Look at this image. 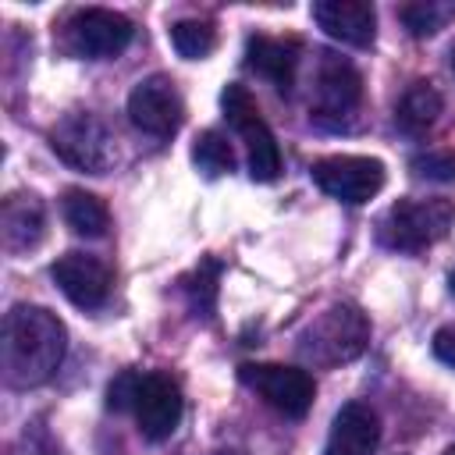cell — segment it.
Wrapping results in <instances>:
<instances>
[{"label":"cell","mask_w":455,"mask_h":455,"mask_svg":"<svg viewBox=\"0 0 455 455\" xmlns=\"http://www.w3.org/2000/svg\"><path fill=\"white\" fill-rule=\"evenodd\" d=\"M68 348L64 323L43 306H11L0 334V370L7 387L46 384Z\"/></svg>","instance_id":"cell-1"},{"label":"cell","mask_w":455,"mask_h":455,"mask_svg":"<svg viewBox=\"0 0 455 455\" xmlns=\"http://www.w3.org/2000/svg\"><path fill=\"white\" fill-rule=\"evenodd\" d=\"M455 206L448 199H398L377 220V238L395 252H419L448 235Z\"/></svg>","instance_id":"cell-2"},{"label":"cell","mask_w":455,"mask_h":455,"mask_svg":"<svg viewBox=\"0 0 455 455\" xmlns=\"http://www.w3.org/2000/svg\"><path fill=\"white\" fill-rule=\"evenodd\" d=\"M366 341L370 320L355 306H331L299 334V355L313 366H338L355 359Z\"/></svg>","instance_id":"cell-3"},{"label":"cell","mask_w":455,"mask_h":455,"mask_svg":"<svg viewBox=\"0 0 455 455\" xmlns=\"http://www.w3.org/2000/svg\"><path fill=\"white\" fill-rule=\"evenodd\" d=\"M220 107L228 124L245 139V153H249V174L252 181H274L281 174V149L274 132L267 128V121L259 117V107L252 100V92L238 82H231L220 92Z\"/></svg>","instance_id":"cell-4"},{"label":"cell","mask_w":455,"mask_h":455,"mask_svg":"<svg viewBox=\"0 0 455 455\" xmlns=\"http://www.w3.org/2000/svg\"><path fill=\"white\" fill-rule=\"evenodd\" d=\"M50 146L68 167L85 171V174H103L114 164V135L96 114L78 110V114L60 117L50 132Z\"/></svg>","instance_id":"cell-5"},{"label":"cell","mask_w":455,"mask_h":455,"mask_svg":"<svg viewBox=\"0 0 455 455\" xmlns=\"http://www.w3.org/2000/svg\"><path fill=\"white\" fill-rule=\"evenodd\" d=\"M238 380L252 387L270 409H277L288 419H302L316 398V384L306 370L284 366V363H245L238 366Z\"/></svg>","instance_id":"cell-6"},{"label":"cell","mask_w":455,"mask_h":455,"mask_svg":"<svg viewBox=\"0 0 455 455\" xmlns=\"http://www.w3.org/2000/svg\"><path fill=\"white\" fill-rule=\"evenodd\" d=\"M320 192L341 203H370L384 188V164L373 156H323L309 167Z\"/></svg>","instance_id":"cell-7"},{"label":"cell","mask_w":455,"mask_h":455,"mask_svg":"<svg viewBox=\"0 0 455 455\" xmlns=\"http://www.w3.org/2000/svg\"><path fill=\"white\" fill-rule=\"evenodd\" d=\"M132 36H135L132 21L107 7H85L68 21V50L85 60L117 57L132 43Z\"/></svg>","instance_id":"cell-8"},{"label":"cell","mask_w":455,"mask_h":455,"mask_svg":"<svg viewBox=\"0 0 455 455\" xmlns=\"http://www.w3.org/2000/svg\"><path fill=\"white\" fill-rule=\"evenodd\" d=\"M132 412L146 441H167L181 423L185 402H181L178 384L167 373H139Z\"/></svg>","instance_id":"cell-9"},{"label":"cell","mask_w":455,"mask_h":455,"mask_svg":"<svg viewBox=\"0 0 455 455\" xmlns=\"http://www.w3.org/2000/svg\"><path fill=\"white\" fill-rule=\"evenodd\" d=\"M181 117H185L181 92H178L174 82L164 78V75L142 78V82L132 89V96H128V121H132L139 132L153 135V139L174 135L178 124H181Z\"/></svg>","instance_id":"cell-10"},{"label":"cell","mask_w":455,"mask_h":455,"mask_svg":"<svg viewBox=\"0 0 455 455\" xmlns=\"http://www.w3.org/2000/svg\"><path fill=\"white\" fill-rule=\"evenodd\" d=\"M57 288L78 306V309H100L110 295V267L85 252H64L50 267Z\"/></svg>","instance_id":"cell-11"},{"label":"cell","mask_w":455,"mask_h":455,"mask_svg":"<svg viewBox=\"0 0 455 455\" xmlns=\"http://www.w3.org/2000/svg\"><path fill=\"white\" fill-rule=\"evenodd\" d=\"M363 100V78L359 71L341 60L323 53L320 71H316V103H313V117L316 121H341L348 117Z\"/></svg>","instance_id":"cell-12"},{"label":"cell","mask_w":455,"mask_h":455,"mask_svg":"<svg viewBox=\"0 0 455 455\" xmlns=\"http://www.w3.org/2000/svg\"><path fill=\"white\" fill-rule=\"evenodd\" d=\"M313 21L338 43L370 50L377 39V11L366 0H320L313 4Z\"/></svg>","instance_id":"cell-13"},{"label":"cell","mask_w":455,"mask_h":455,"mask_svg":"<svg viewBox=\"0 0 455 455\" xmlns=\"http://www.w3.org/2000/svg\"><path fill=\"white\" fill-rule=\"evenodd\" d=\"M377 441H380V419H377V412L370 405L348 402V405L338 409V416L331 423L323 455H373Z\"/></svg>","instance_id":"cell-14"},{"label":"cell","mask_w":455,"mask_h":455,"mask_svg":"<svg viewBox=\"0 0 455 455\" xmlns=\"http://www.w3.org/2000/svg\"><path fill=\"white\" fill-rule=\"evenodd\" d=\"M299 39H274V36H249L245 43V64L263 75L270 85H277L281 92H288L295 85V71H299Z\"/></svg>","instance_id":"cell-15"},{"label":"cell","mask_w":455,"mask_h":455,"mask_svg":"<svg viewBox=\"0 0 455 455\" xmlns=\"http://www.w3.org/2000/svg\"><path fill=\"white\" fill-rule=\"evenodd\" d=\"M43 228H46V213H43V203L36 196H11L4 203V210H0V235H4V245L11 252L32 249L43 238Z\"/></svg>","instance_id":"cell-16"},{"label":"cell","mask_w":455,"mask_h":455,"mask_svg":"<svg viewBox=\"0 0 455 455\" xmlns=\"http://www.w3.org/2000/svg\"><path fill=\"white\" fill-rule=\"evenodd\" d=\"M441 107H444V100H441V92H437L430 82H412V85L402 92L398 107H395V128H398L402 135H412V139H416V135H423L427 128H434Z\"/></svg>","instance_id":"cell-17"},{"label":"cell","mask_w":455,"mask_h":455,"mask_svg":"<svg viewBox=\"0 0 455 455\" xmlns=\"http://www.w3.org/2000/svg\"><path fill=\"white\" fill-rule=\"evenodd\" d=\"M60 213H64L68 228L85 238H103L110 228V210L103 206L100 196H92L85 188H68L60 199Z\"/></svg>","instance_id":"cell-18"},{"label":"cell","mask_w":455,"mask_h":455,"mask_svg":"<svg viewBox=\"0 0 455 455\" xmlns=\"http://www.w3.org/2000/svg\"><path fill=\"white\" fill-rule=\"evenodd\" d=\"M171 46L178 50V57L185 60H203L213 53L217 46V28L210 21H199V18H185V21H174L171 25Z\"/></svg>","instance_id":"cell-19"},{"label":"cell","mask_w":455,"mask_h":455,"mask_svg":"<svg viewBox=\"0 0 455 455\" xmlns=\"http://www.w3.org/2000/svg\"><path fill=\"white\" fill-rule=\"evenodd\" d=\"M192 164L206 174V178H217V174H231L235 167V153H231V142L220 135V132H203L196 135L192 142Z\"/></svg>","instance_id":"cell-20"},{"label":"cell","mask_w":455,"mask_h":455,"mask_svg":"<svg viewBox=\"0 0 455 455\" xmlns=\"http://www.w3.org/2000/svg\"><path fill=\"white\" fill-rule=\"evenodd\" d=\"M217 277H220V263L217 259H203L181 281V288H185L196 316H213V306H217Z\"/></svg>","instance_id":"cell-21"},{"label":"cell","mask_w":455,"mask_h":455,"mask_svg":"<svg viewBox=\"0 0 455 455\" xmlns=\"http://www.w3.org/2000/svg\"><path fill=\"white\" fill-rule=\"evenodd\" d=\"M448 18H451V7L448 4H434V0H419V4L402 7V21H405V28L412 36H434Z\"/></svg>","instance_id":"cell-22"},{"label":"cell","mask_w":455,"mask_h":455,"mask_svg":"<svg viewBox=\"0 0 455 455\" xmlns=\"http://www.w3.org/2000/svg\"><path fill=\"white\" fill-rule=\"evenodd\" d=\"M412 174L427 181H455V153L451 149H427L412 156Z\"/></svg>","instance_id":"cell-23"},{"label":"cell","mask_w":455,"mask_h":455,"mask_svg":"<svg viewBox=\"0 0 455 455\" xmlns=\"http://www.w3.org/2000/svg\"><path fill=\"white\" fill-rule=\"evenodd\" d=\"M135 384H139V373H135V370H124L117 380H110V387H107V405L117 409V412L132 409V402H135Z\"/></svg>","instance_id":"cell-24"},{"label":"cell","mask_w":455,"mask_h":455,"mask_svg":"<svg viewBox=\"0 0 455 455\" xmlns=\"http://www.w3.org/2000/svg\"><path fill=\"white\" fill-rule=\"evenodd\" d=\"M434 355H437L444 366L455 370V323H448V327H441V331L434 334Z\"/></svg>","instance_id":"cell-25"},{"label":"cell","mask_w":455,"mask_h":455,"mask_svg":"<svg viewBox=\"0 0 455 455\" xmlns=\"http://www.w3.org/2000/svg\"><path fill=\"white\" fill-rule=\"evenodd\" d=\"M448 288H451V295H455V270L448 274Z\"/></svg>","instance_id":"cell-26"},{"label":"cell","mask_w":455,"mask_h":455,"mask_svg":"<svg viewBox=\"0 0 455 455\" xmlns=\"http://www.w3.org/2000/svg\"><path fill=\"white\" fill-rule=\"evenodd\" d=\"M444 455H455V444H451V448H448V451H444Z\"/></svg>","instance_id":"cell-27"},{"label":"cell","mask_w":455,"mask_h":455,"mask_svg":"<svg viewBox=\"0 0 455 455\" xmlns=\"http://www.w3.org/2000/svg\"><path fill=\"white\" fill-rule=\"evenodd\" d=\"M451 68H455V53H451Z\"/></svg>","instance_id":"cell-28"}]
</instances>
